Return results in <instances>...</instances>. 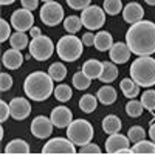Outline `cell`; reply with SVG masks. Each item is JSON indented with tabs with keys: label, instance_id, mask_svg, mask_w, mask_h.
Segmentation results:
<instances>
[{
	"label": "cell",
	"instance_id": "1",
	"mask_svg": "<svg viewBox=\"0 0 155 155\" xmlns=\"http://www.w3.org/2000/svg\"><path fill=\"white\" fill-rule=\"evenodd\" d=\"M126 44L137 56H152L155 53V23L144 19L132 23L126 33Z\"/></svg>",
	"mask_w": 155,
	"mask_h": 155
},
{
	"label": "cell",
	"instance_id": "2",
	"mask_svg": "<svg viewBox=\"0 0 155 155\" xmlns=\"http://www.w3.org/2000/svg\"><path fill=\"white\" fill-rule=\"evenodd\" d=\"M53 78L45 71H33L27 76V79L23 82V92L30 99L33 101H45L54 93L53 87Z\"/></svg>",
	"mask_w": 155,
	"mask_h": 155
},
{
	"label": "cell",
	"instance_id": "3",
	"mask_svg": "<svg viewBox=\"0 0 155 155\" xmlns=\"http://www.w3.org/2000/svg\"><path fill=\"white\" fill-rule=\"evenodd\" d=\"M129 73L140 87L155 85V59L150 56H138L132 62Z\"/></svg>",
	"mask_w": 155,
	"mask_h": 155
},
{
	"label": "cell",
	"instance_id": "4",
	"mask_svg": "<svg viewBox=\"0 0 155 155\" xmlns=\"http://www.w3.org/2000/svg\"><path fill=\"white\" fill-rule=\"evenodd\" d=\"M82 50H84L82 39H79L74 34H70V33L62 36L58 41V45H56V51H58L59 59L65 61V62L78 61L82 54Z\"/></svg>",
	"mask_w": 155,
	"mask_h": 155
},
{
	"label": "cell",
	"instance_id": "5",
	"mask_svg": "<svg viewBox=\"0 0 155 155\" xmlns=\"http://www.w3.org/2000/svg\"><path fill=\"white\" fill-rule=\"evenodd\" d=\"M67 138H70L76 146H84L93 138V126L87 120H74L67 127Z\"/></svg>",
	"mask_w": 155,
	"mask_h": 155
},
{
	"label": "cell",
	"instance_id": "6",
	"mask_svg": "<svg viewBox=\"0 0 155 155\" xmlns=\"http://www.w3.org/2000/svg\"><path fill=\"white\" fill-rule=\"evenodd\" d=\"M30 48V56L34 58L36 61H47L53 56L54 53V44L48 36H37L33 37V41L28 45Z\"/></svg>",
	"mask_w": 155,
	"mask_h": 155
},
{
	"label": "cell",
	"instance_id": "7",
	"mask_svg": "<svg viewBox=\"0 0 155 155\" xmlns=\"http://www.w3.org/2000/svg\"><path fill=\"white\" fill-rule=\"evenodd\" d=\"M81 20L87 30L90 31L99 30L106 23V11L104 8H99L98 5H88L81 12Z\"/></svg>",
	"mask_w": 155,
	"mask_h": 155
},
{
	"label": "cell",
	"instance_id": "8",
	"mask_svg": "<svg viewBox=\"0 0 155 155\" xmlns=\"http://www.w3.org/2000/svg\"><path fill=\"white\" fill-rule=\"evenodd\" d=\"M39 16H41V20L47 27H56V25H59L64 20V8L58 2H54V0L45 2L44 6L41 8Z\"/></svg>",
	"mask_w": 155,
	"mask_h": 155
},
{
	"label": "cell",
	"instance_id": "9",
	"mask_svg": "<svg viewBox=\"0 0 155 155\" xmlns=\"http://www.w3.org/2000/svg\"><path fill=\"white\" fill-rule=\"evenodd\" d=\"M74 143L70 138H51L42 147V153L48 155H73L76 153Z\"/></svg>",
	"mask_w": 155,
	"mask_h": 155
},
{
	"label": "cell",
	"instance_id": "10",
	"mask_svg": "<svg viewBox=\"0 0 155 155\" xmlns=\"http://www.w3.org/2000/svg\"><path fill=\"white\" fill-rule=\"evenodd\" d=\"M34 16H33V11L27 9V8H20L16 9L11 16V25L16 31H30L34 27Z\"/></svg>",
	"mask_w": 155,
	"mask_h": 155
},
{
	"label": "cell",
	"instance_id": "11",
	"mask_svg": "<svg viewBox=\"0 0 155 155\" xmlns=\"http://www.w3.org/2000/svg\"><path fill=\"white\" fill-rule=\"evenodd\" d=\"M53 126L54 124L51 121V118H47L44 115L36 116L31 121V134L39 140H45L53 134Z\"/></svg>",
	"mask_w": 155,
	"mask_h": 155
},
{
	"label": "cell",
	"instance_id": "12",
	"mask_svg": "<svg viewBox=\"0 0 155 155\" xmlns=\"http://www.w3.org/2000/svg\"><path fill=\"white\" fill-rule=\"evenodd\" d=\"M9 110H11V116L17 121H22L25 118H28L31 113V104L27 98H14L9 102Z\"/></svg>",
	"mask_w": 155,
	"mask_h": 155
},
{
	"label": "cell",
	"instance_id": "13",
	"mask_svg": "<svg viewBox=\"0 0 155 155\" xmlns=\"http://www.w3.org/2000/svg\"><path fill=\"white\" fill-rule=\"evenodd\" d=\"M51 121H53L54 127H59V129H67L70 126V123L73 121V113L68 107L65 106H59V107H54L51 110Z\"/></svg>",
	"mask_w": 155,
	"mask_h": 155
},
{
	"label": "cell",
	"instance_id": "14",
	"mask_svg": "<svg viewBox=\"0 0 155 155\" xmlns=\"http://www.w3.org/2000/svg\"><path fill=\"white\" fill-rule=\"evenodd\" d=\"M130 144V140L129 137L121 135L120 132L109 135V138L106 140V152L107 153H120V150L129 147Z\"/></svg>",
	"mask_w": 155,
	"mask_h": 155
},
{
	"label": "cell",
	"instance_id": "15",
	"mask_svg": "<svg viewBox=\"0 0 155 155\" xmlns=\"http://www.w3.org/2000/svg\"><path fill=\"white\" fill-rule=\"evenodd\" d=\"M109 54L112 62L115 64H126L129 59H130L132 51L129 48V45L126 42H113L112 48L109 50Z\"/></svg>",
	"mask_w": 155,
	"mask_h": 155
},
{
	"label": "cell",
	"instance_id": "16",
	"mask_svg": "<svg viewBox=\"0 0 155 155\" xmlns=\"http://www.w3.org/2000/svg\"><path fill=\"white\" fill-rule=\"evenodd\" d=\"M144 17V9L140 3L137 2H130L127 3L124 8H123V19L127 22V23H135V22H140L143 20Z\"/></svg>",
	"mask_w": 155,
	"mask_h": 155
},
{
	"label": "cell",
	"instance_id": "17",
	"mask_svg": "<svg viewBox=\"0 0 155 155\" xmlns=\"http://www.w3.org/2000/svg\"><path fill=\"white\" fill-rule=\"evenodd\" d=\"M23 61H25V58L22 56V51L20 50H16V48L6 50L5 53H3V58H2L3 65L8 70H17L23 64Z\"/></svg>",
	"mask_w": 155,
	"mask_h": 155
},
{
	"label": "cell",
	"instance_id": "18",
	"mask_svg": "<svg viewBox=\"0 0 155 155\" xmlns=\"http://www.w3.org/2000/svg\"><path fill=\"white\" fill-rule=\"evenodd\" d=\"M5 153H14V155H22L23 153V155H27V153H30V144L22 138H16V140L9 141V143L6 144Z\"/></svg>",
	"mask_w": 155,
	"mask_h": 155
},
{
	"label": "cell",
	"instance_id": "19",
	"mask_svg": "<svg viewBox=\"0 0 155 155\" xmlns=\"http://www.w3.org/2000/svg\"><path fill=\"white\" fill-rule=\"evenodd\" d=\"M118 78V68H116L115 62H102V71L99 74V81L104 84H110Z\"/></svg>",
	"mask_w": 155,
	"mask_h": 155
},
{
	"label": "cell",
	"instance_id": "20",
	"mask_svg": "<svg viewBox=\"0 0 155 155\" xmlns=\"http://www.w3.org/2000/svg\"><path fill=\"white\" fill-rule=\"evenodd\" d=\"M113 45V37L109 31H99L98 34H95V42L93 47H96V50L99 51H109Z\"/></svg>",
	"mask_w": 155,
	"mask_h": 155
},
{
	"label": "cell",
	"instance_id": "21",
	"mask_svg": "<svg viewBox=\"0 0 155 155\" xmlns=\"http://www.w3.org/2000/svg\"><path fill=\"white\" fill-rule=\"evenodd\" d=\"M82 71L90 78V79H99V74L102 71V62H99L98 59H88V61L84 62Z\"/></svg>",
	"mask_w": 155,
	"mask_h": 155
},
{
	"label": "cell",
	"instance_id": "22",
	"mask_svg": "<svg viewBox=\"0 0 155 155\" xmlns=\"http://www.w3.org/2000/svg\"><path fill=\"white\" fill-rule=\"evenodd\" d=\"M96 98H98V101L101 102V104L110 106V104H113V102L116 101V90L112 85H104V87H101L98 90Z\"/></svg>",
	"mask_w": 155,
	"mask_h": 155
},
{
	"label": "cell",
	"instance_id": "23",
	"mask_svg": "<svg viewBox=\"0 0 155 155\" xmlns=\"http://www.w3.org/2000/svg\"><path fill=\"white\" fill-rule=\"evenodd\" d=\"M120 87H121V92L126 98L129 99H134L135 96L140 95V85L132 79V78H126L120 82Z\"/></svg>",
	"mask_w": 155,
	"mask_h": 155
},
{
	"label": "cell",
	"instance_id": "24",
	"mask_svg": "<svg viewBox=\"0 0 155 155\" xmlns=\"http://www.w3.org/2000/svg\"><path fill=\"white\" fill-rule=\"evenodd\" d=\"M121 127H123V123L116 115H107L106 118L102 120V130H104L106 134H109V135L120 132Z\"/></svg>",
	"mask_w": 155,
	"mask_h": 155
},
{
	"label": "cell",
	"instance_id": "25",
	"mask_svg": "<svg viewBox=\"0 0 155 155\" xmlns=\"http://www.w3.org/2000/svg\"><path fill=\"white\" fill-rule=\"evenodd\" d=\"M132 153L153 155L155 153V141H147V140L137 141V143H134V146H132Z\"/></svg>",
	"mask_w": 155,
	"mask_h": 155
},
{
	"label": "cell",
	"instance_id": "26",
	"mask_svg": "<svg viewBox=\"0 0 155 155\" xmlns=\"http://www.w3.org/2000/svg\"><path fill=\"white\" fill-rule=\"evenodd\" d=\"M9 44L12 48H16V50H23V48H27L30 45L28 42V36L25 34L23 31H16V33H12L11 37H9Z\"/></svg>",
	"mask_w": 155,
	"mask_h": 155
},
{
	"label": "cell",
	"instance_id": "27",
	"mask_svg": "<svg viewBox=\"0 0 155 155\" xmlns=\"http://www.w3.org/2000/svg\"><path fill=\"white\" fill-rule=\"evenodd\" d=\"M48 74L53 78V81L59 82V81H64V79H65V76H67V68H65V65H64L62 62H54V64H51V65H50Z\"/></svg>",
	"mask_w": 155,
	"mask_h": 155
},
{
	"label": "cell",
	"instance_id": "28",
	"mask_svg": "<svg viewBox=\"0 0 155 155\" xmlns=\"http://www.w3.org/2000/svg\"><path fill=\"white\" fill-rule=\"evenodd\" d=\"M98 107V98L95 95H84L79 99V109L84 113H92Z\"/></svg>",
	"mask_w": 155,
	"mask_h": 155
},
{
	"label": "cell",
	"instance_id": "29",
	"mask_svg": "<svg viewBox=\"0 0 155 155\" xmlns=\"http://www.w3.org/2000/svg\"><path fill=\"white\" fill-rule=\"evenodd\" d=\"M64 28H65V31L70 33V34H76L78 31L82 28L81 17H78V16H68V17H65V20H64Z\"/></svg>",
	"mask_w": 155,
	"mask_h": 155
},
{
	"label": "cell",
	"instance_id": "30",
	"mask_svg": "<svg viewBox=\"0 0 155 155\" xmlns=\"http://www.w3.org/2000/svg\"><path fill=\"white\" fill-rule=\"evenodd\" d=\"M73 96V92H71V87L67 85V84H59L56 88H54V98L59 101V102H67L70 101Z\"/></svg>",
	"mask_w": 155,
	"mask_h": 155
},
{
	"label": "cell",
	"instance_id": "31",
	"mask_svg": "<svg viewBox=\"0 0 155 155\" xmlns=\"http://www.w3.org/2000/svg\"><path fill=\"white\" fill-rule=\"evenodd\" d=\"M144 107H143V102L141 101H137L135 98L130 99L126 104V113L129 116H132V118H138V116H141V113H143Z\"/></svg>",
	"mask_w": 155,
	"mask_h": 155
},
{
	"label": "cell",
	"instance_id": "32",
	"mask_svg": "<svg viewBox=\"0 0 155 155\" xmlns=\"http://www.w3.org/2000/svg\"><path fill=\"white\" fill-rule=\"evenodd\" d=\"M90 84H92V79L84 73V71H78L73 74V85L74 88L78 90H85L90 87Z\"/></svg>",
	"mask_w": 155,
	"mask_h": 155
},
{
	"label": "cell",
	"instance_id": "33",
	"mask_svg": "<svg viewBox=\"0 0 155 155\" xmlns=\"http://www.w3.org/2000/svg\"><path fill=\"white\" fill-rule=\"evenodd\" d=\"M102 8H104L106 14L109 16H116L120 14V12L123 11V3L121 0H104V5H102Z\"/></svg>",
	"mask_w": 155,
	"mask_h": 155
},
{
	"label": "cell",
	"instance_id": "34",
	"mask_svg": "<svg viewBox=\"0 0 155 155\" xmlns=\"http://www.w3.org/2000/svg\"><path fill=\"white\" fill-rule=\"evenodd\" d=\"M141 102H143V107L153 112L155 110V90L149 88L141 95Z\"/></svg>",
	"mask_w": 155,
	"mask_h": 155
},
{
	"label": "cell",
	"instance_id": "35",
	"mask_svg": "<svg viewBox=\"0 0 155 155\" xmlns=\"http://www.w3.org/2000/svg\"><path fill=\"white\" fill-rule=\"evenodd\" d=\"M127 137L132 143H137V141H141L146 138V130L141 126H132L127 132Z\"/></svg>",
	"mask_w": 155,
	"mask_h": 155
},
{
	"label": "cell",
	"instance_id": "36",
	"mask_svg": "<svg viewBox=\"0 0 155 155\" xmlns=\"http://www.w3.org/2000/svg\"><path fill=\"white\" fill-rule=\"evenodd\" d=\"M11 27L12 25H9L5 19H2L0 20V41L2 42H5V41H8V39L11 37Z\"/></svg>",
	"mask_w": 155,
	"mask_h": 155
},
{
	"label": "cell",
	"instance_id": "37",
	"mask_svg": "<svg viewBox=\"0 0 155 155\" xmlns=\"http://www.w3.org/2000/svg\"><path fill=\"white\" fill-rule=\"evenodd\" d=\"M79 153H82V155H98V153H101V149L96 143H87V144L81 146Z\"/></svg>",
	"mask_w": 155,
	"mask_h": 155
},
{
	"label": "cell",
	"instance_id": "38",
	"mask_svg": "<svg viewBox=\"0 0 155 155\" xmlns=\"http://www.w3.org/2000/svg\"><path fill=\"white\" fill-rule=\"evenodd\" d=\"M12 87V78L9 73H2L0 74V90L2 92H6V90H9Z\"/></svg>",
	"mask_w": 155,
	"mask_h": 155
},
{
	"label": "cell",
	"instance_id": "39",
	"mask_svg": "<svg viewBox=\"0 0 155 155\" xmlns=\"http://www.w3.org/2000/svg\"><path fill=\"white\" fill-rule=\"evenodd\" d=\"M65 2L71 9H81L82 11L92 3V0H65Z\"/></svg>",
	"mask_w": 155,
	"mask_h": 155
},
{
	"label": "cell",
	"instance_id": "40",
	"mask_svg": "<svg viewBox=\"0 0 155 155\" xmlns=\"http://www.w3.org/2000/svg\"><path fill=\"white\" fill-rule=\"evenodd\" d=\"M11 115V110H9V104H6L5 101H0V121L5 123Z\"/></svg>",
	"mask_w": 155,
	"mask_h": 155
},
{
	"label": "cell",
	"instance_id": "41",
	"mask_svg": "<svg viewBox=\"0 0 155 155\" xmlns=\"http://www.w3.org/2000/svg\"><path fill=\"white\" fill-rule=\"evenodd\" d=\"M20 3H22L23 8H27L30 11H34L37 8V5H39V0H20Z\"/></svg>",
	"mask_w": 155,
	"mask_h": 155
},
{
	"label": "cell",
	"instance_id": "42",
	"mask_svg": "<svg viewBox=\"0 0 155 155\" xmlns=\"http://www.w3.org/2000/svg\"><path fill=\"white\" fill-rule=\"evenodd\" d=\"M81 39H82V42H84L85 47H92L93 42H95V34L93 33H84V36Z\"/></svg>",
	"mask_w": 155,
	"mask_h": 155
},
{
	"label": "cell",
	"instance_id": "43",
	"mask_svg": "<svg viewBox=\"0 0 155 155\" xmlns=\"http://www.w3.org/2000/svg\"><path fill=\"white\" fill-rule=\"evenodd\" d=\"M30 34H31V37H37V36L42 34V31H41V28H39V27H33L30 30Z\"/></svg>",
	"mask_w": 155,
	"mask_h": 155
},
{
	"label": "cell",
	"instance_id": "44",
	"mask_svg": "<svg viewBox=\"0 0 155 155\" xmlns=\"http://www.w3.org/2000/svg\"><path fill=\"white\" fill-rule=\"evenodd\" d=\"M149 137H150V140L152 141H155V123L150 126V129H149Z\"/></svg>",
	"mask_w": 155,
	"mask_h": 155
},
{
	"label": "cell",
	"instance_id": "45",
	"mask_svg": "<svg viewBox=\"0 0 155 155\" xmlns=\"http://www.w3.org/2000/svg\"><path fill=\"white\" fill-rule=\"evenodd\" d=\"M14 2H16V0H0V3H2L3 6H6V5H12Z\"/></svg>",
	"mask_w": 155,
	"mask_h": 155
},
{
	"label": "cell",
	"instance_id": "46",
	"mask_svg": "<svg viewBox=\"0 0 155 155\" xmlns=\"http://www.w3.org/2000/svg\"><path fill=\"white\" fill-rule=\"evenodd\" d=\"M144 2H146L147 5H150V6H155V0H144Z\"/></svg>",
	"mask_w": 155,
	"mask_h": 155
},
{
	"label": "cell",
	"instance_id": "47",
	"mask_svg": "<svg viewBox=\"0 0 155 155\" xmlns=\"http://www.w3.org/2000/svg\"><path fill=\"white\" fill-rule=\"evenodd\" d=\"M42 2H44V3H45V2H51V0H42Z\"/></svg>",
	"mask_w": 155,
	"mask_h": 155
}]
</instances>
